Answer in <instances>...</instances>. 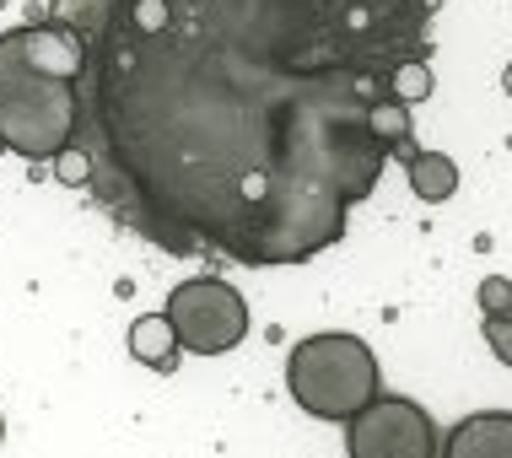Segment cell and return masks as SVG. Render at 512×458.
Instances as JSON below:
<instances>
[{"label":"cell","mask_w":512,"mask_h":458,"mask_svg":"<svg viewBox=\"0 0 512 458\" xmlns=\"http://www.w3.org/2000/svg\"><path fill=\"white\" fill-rule=\"evenodd\" d=\"M81 38L92 200L178 259L329 254L389 151L367 119L432 60L437 0H49ZM33 17V22H38Z\"/></svg>","instance_id":"1"},{"label":"cell","mask_w":512,"mask_h":458,"mask_svg":"<svg viewBox=\"0 0 512 458\" xmlns=\"http://www.w3.org/2000/svg\"><path fill=\"white\" fill-rule=\"evenodd\" d=\"M76 124H81L76 81L38 71L22 54L17 27H6L0 33V141H6V151L44 168L65 146H76Z\"/></svg>","instance_id":"2"},{"label":"cell","mask_w":512,"mask_h":458,"mask_svg":"<svg viewBox=\"0 0 512 458\" xmlns=\"http://www.w3.org/2000/svg\"><path fill=\"white\" fill-rule=\"evenodd\" d=\"M286 394L297 399L313 421H351L356 410H367L383 394L378 356L362 335L345 329H324L308 335L286 351Z\"/></svg>","instance_id":"3"},{"label":"cell","mask_w":512,"mask_h":458,"mask_svg":"<svg viewBox=\"0 0 512 458\" xmlns=\"http://www.w3.org/2000/svg\"><path fill=\"white\" fill-rule=\"evenodd\" d=\"M168 324L184 356H227L248 340V302L221 275H189L168 291Z\"/></svg>","instance_id":"4"},{"label":"cell","mask_w":512,"mask_h":458,"mask_svg":"<svg viewBox=\"0 0 512 458\" xmlns=\"http://www.w3.org/2000/svg\"><path fill=\"white\" fill-rule=\"evenodd\" d=\"M442 432L432 410L405 394H378L367 410L345 421V453L351 458H437Z\"/></svg>","instance_id":"5"},{"label":"cell","mask_w":512,"mask_h":458,"mask_svg":"<svg viewBox=\"0 0 512 458\" xmlns=\"http://www.w3.org/2000/svg\"><path fill=\"white\" fill-rule=\"evenodd\" d=\"M437 458H512V410H475L442 437Z\"/></svg>","instance_id":"6"},{"label":"cell","mask_w":512,"mask_h":458,"mask_svg":"<svg viewBox=\"0 0 512 458\" xmlns=\"http://www.w3.org/2000/svg\"><path fill=\"white\" fill-rule=\"evenodd\" d=\"M405 178H410V194L426 200V205H448L453 194H459V162H453L448 151L415 146L405 157Z\"/></svg>","instance_id":"7"},{"label":"cell","mask_w":512,"mask_h":458,"mask_svg":"<svg viewBox=\"0 0 512 458\" xmlns=\"http://www.w3.org/2000/svg\"><path fill=\"white\" fill-rule=\"evenodd\" d=\"M130 356L151 372H173L178 362H184V345H178L168 313H141L130 324Z\"/></svg>","instance_id":"8"},{"label":"cell","mask_w":512,"mask_h":458,"mask_svg":"<svg viewBox=\"0 0 512 458\" xmlns=\"http://www.w3.org/2000/svg\"><path fill=\"white\" fill-rule=\"evenodd\" d=\"M367 130H372V141L389 151V157H399V162H405L410 151H415V119H410V108L399 103V97H389V103L372 108Z\"/></svg>","instance_id":"9"},{"label":"cell","mask_w":512,"mask_h":458,"mask_svg":"<svg viewBox=\"0 0 512 458\" xmlns=\"http://www.w3.org/2000/svg\"><path fill=\"white\" fill-rule=\"evenodd\" d=\"M437 92V76H432V60H405L394 71V97L405 108H415V103H426V97Z\"/></svg>","instance_id":"10"},{"label":"cell","mask_w":512,"mask_h":458,"mask_svg":"<svg viewBox=\"0 0 512 458\" xmlns=\"http://www.w3.org/2000/svg\"><path fill=\"white\" fill-rule=\"evenodd\" d=\"M49 173H54V184H65V189H87L92 184V157L81 146H65L60 157L49 162Z\"/></svg>","instance_id":"11"},{"label":"cell","mask_w":512,"mask_h":458,"mask_svg":"<svg viewBox=\"0 0 512 458\" xmlns=\"http://www.w3.org/2000/svg\"><path fill=\"white\" fill-rule=\"evenodd\" d=\"M475 302H480V318L512 313V281H507V275H486V281L475 286Z\"/></svg>","instance_id":"12"},{"label":"cell","mask_w":512,"mask_h":458,"mask_svg":"<svg viewBox=\"0 0 512 458\" xmlns=\"http://www.w3.org/2000/svg\"><path fill=\"white\" fill-rule=\"evenodd\" d=\"M480 335H486V345H491V356L502 367H512V313H502V318H486L480 324Z\"/></svg>","instance_id":"13"},{"label":"cell","mask_w":512,"mask_h":458,"mask_svg":"<svg viewBox=\"0 0 512 458\" xmlns=\"http://www.w3.org/2000/svg\"><path fill=\"white\" fill-rule=\"evenodd\" d=\"M502 92L512 97V65H507V71H502Z\"/></svg>","instance_id":"14"},{"label":"cell","mask_w":512,"mask_h":458,"mask_svg":"<svg viewBox=\"0 0 512 458\" xmlns=\"http://www.w3.org/2000/svg\"><path fill=\"white\" fill-rule=\"evenodd\" d=\"M0 442H6V415H0Z\"/></svg>","instance_id":"15"},{"label":"cell","mask_w":512,"mask_h":458,"mask_svg":"<svg viewBox=\"0 0 512 458\" xmlns=\"http://www.w3.org/2000/svg\"><path fill=\"white\" fill-rule=\"evenodd\" d=\"M0 151H6V141H0Z\"/></svg>","instance_id":"16"}]
</instances>
